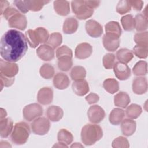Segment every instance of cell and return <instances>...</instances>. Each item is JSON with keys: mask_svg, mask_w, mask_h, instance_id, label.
I'll return each mask as SVG.
<instances>
[{"mask_svg": "<svg viewBox=\"0 0 148 148\" xmlns=\"http://www.w3.org/2000/svg\"><path fill=\"white\" fill-rule=\"evenodd\" d=\"M27 40L25 35L16 29H9L1 39L0 53L2 58L9 62L19 61L28 50Z\"/></svg>", "mask_w": 148, "mask_h": 148, "instance_id": "6da1fadb", "label": "cell"}, {"mask_svg": "<svg viewBox=\"0 0 148 148\" xmlns=\"http://www.w3.org/2000/svg\"><path fill=\"white\" fill-rule=\"evenodd\" d=\"M103 136L102 128L95 124H87L81 130L80 137L83 143L87 146L94 145Z\"/></svg>", "mask_w": 148, "mask_h": 148, "instance_id": "7a4b0ae2", "label": "cell"}, {"mask_svg": "<svg viewBox=\"0 0 148 148\" xmlns=\"http://www.w3.org/2000/svg\"><path fill=\"white\" fill-rule=\"evenodd\" d=\"M30 135V128L28 124L23 121L15 124L11 133L12 141L16 145H23L27 142Z\"/></svg>", "mask_w": 148, "mask_h": 148, "instance_id": "3957f363", "label": "cell"}, {"mask_svg": "<svg viewBox=\"0 0 148 148\" xmlns=\"http://www.w3.org/2000/svg\"><path fill=\"white\" fill-rule=\"evenodd\" d=\"M73 13L79 20H86L91 17L94 13V9L89 8L86 4L85 1L77 0L71 2Z\"/></svg>", "mask_w": 148, "mask_h": 148, "instance_id": "277c9868", "label": "cell"}, {"mask_svg": "<svg viewBox=\"0 0 148 148\" xmlns=\"http://www.w3.org/2000/svg\"><path fill=\"white\" fill-rule=\"evenodd\" d=\"M50 127V121L45 117H39L32 122L31 128L32 132L38 135H44L46 134Z\"/></svg>", "mask_w": 148, "mask_h": 148, "instance_id": "5b68a950", "label": "cell"}, {"mask_svg": "<svg viewBox=\"0 0 148 148\" xmlns=\"http://www.w3.org/2000/svg\"><path fill=\"white\" fill-rule=\"evenodd\" d=\"M43 108L37 103H31L26 105L23 110V115L24 119L31 121L42 116Z\"/></svg>", "mask_w": 148, "mask_h": 148, "instance_id": "8992f818", "label": "cell"}, {"mask_svg": "<svg viewBox=\"0 0 148 148\" xmlns=\"http://www.w3.org/2000/svg\"><path fill=\"white\" fill-rule=\"evenodd\" d=\"M18 72V66L15 62H9L2 59L0 61V74L13 78Z\"/></svg>", "mask_w": 148, "mask_h": 148, "instance_id": "52a82bcc", "label": "cell"}, {"mask_svg": "<svg viewBox=\"0 0 148 148\" xmlns=\"http://www.w3.org/2000/svg\"><path fill=\"white\" fill-rule=\"evenodd\" d=\"M105 112L103 109L98 105L91 106L87 110V117L90 121L93 124H97L103 120Z\"/></svg>", "mask_w": 148, "mask_h": 148, "instance_id": "ba28073f", "label": "cell"}, {"mask_svg": "<svg viewBox=\"0 0 148 148\" xmlns=\"http://www.w3.org/2000/svg\"><path fill=\"white\" fill-rule=\"evenodd\" d=\"M113 68L116 77L120 80H125L131 76V69L127 64L117 61Z\"/></svg>", "mask_w": 148, "mask_h": 148, "instance_id": "9c48e42d", "label": "cell"}, {"mask_svg": "<svg viewBox=\"0 0 148 148\" xmlns=\"http://www.w3.org/2000/svg\"><path fill=\"white\" fill-rule=\"evenodd\" d=\"M103 45L109 51H115L120 46V37L112 34H105L102 38Z\"/></svg>", "mask_w": 148, "mask_h": 148, "instance_id": "30bf717a", "label": "cell"}, {"mask_svg": "<svg viewBox=\"0 0 148 148\" xmlns=\"http://www.w3.org/2000/svg\"><path fill=\"white\" fill-rule=\"evenodd\" d=\"M86 31L92 38H98L103 34L102 26L94 20H88L86 22Z\"/></svg>", "mask_w": 148, "mask_h": 148, "instance_id": "8fae6325", "label": "cell"}, {"mask_svg": "<svg viewBox=\"0 0 148 148\" xmlns=\"http://www.w3.org/2000/svg\"><path fill=\"white\" fill-rule=\"evenodd\" d=\"M9 26L11 28H16L20 30H24L27 25V20L26 17L20 13H17L12 16L8 20Z\"/></svg>", "mask_w": 148, "mask_h": 148, "instance_id": "7c38bea8", "label": "cell"}, {"mask_svg": "<svg viewBox=\"0 0 148 148\" xmlns=\"http://www.w3.org/2000/svg\"><path fill=\"white\" fill-rule=\"evenodd\" d=\"M53 99V91L49 87H45L40 88L37 94L38 102L43 105L51 103Z\"/></svg>", "mask_w": 148, "mask_h": 148, "instance_id": "4fadbf2b", "label": "cell"}, {"mask_svg": "<svg viewBox=\"0 0 148 148\" xmlns=\"http://www.w3.org/2000/svg\"><path fill=\"white\" fill-rule=\"evenodd\" d=\"M36 54L39 58L45 61H49L54 58V49L47 44H43L38 47Z\"/></svg>", "mask_w": 148, "mask_h": 148, "instance_id": "5bb4252c", "label": "cell"}, {"mask_svg": "<svg viewBox=\"0 0 148 148\" xmlns=\"http://www.w3.org/2000/svg\"><path fill=\"white\" fill-rule=\"evenodd\" d=\"M92 53V47L88 43H81L79 44L75 51V57L78 59H86L88 58Z\"/></svg>", "mask_w": 148, "mask_h": 148, "instance_id": "9a60e30c", "label": "cell"}, {"mask_svg": "<svg viewBox=\"0 0 148 148\" xmlns=\"http://www.w3.org/2000/svg\"><path fill=\"white\" fill-rule=\"evenodd\" d=\"M133 92L138 95H142L147 91V81L145 77H138L134 79L132 84Z\"/></svg>", "mask_w": 148, "mask_h": 148, "instance_id": "2e32d148", "label": "cell"}, {"mask_svg": "<svg viewBox=\"0 0 148 148\" xmlns=\"http://www.w3.org/2000/svg\"><path fill=\"white\" fill-rule=\"evenodd\" d=\"M53 82L54 86L58 90H64L69 86L70 80L66 74L62 72H58L54 76Z\"/></svg>", "mask_w": 148, "mask_h": 148, "instance_id": "e0dca14e", "label": "cell"}, {"mask_svg": "<svg viewBox=\"0 0 148 148\" xmlns=\"http://www.w3.org/2000/svg\"><path fill=\"white\" fill-rule=\"evenodd\" d=\"M136 123L135 121L131 119H125L121 122V132L126 136H130L133 135L136 131Z\"/></svg>", "mask_w": 148, "mask_h": 148, "instance_id": "ac0fdd59", "label": "cell"}, {"mask_svg": "<svg viewBox=\"0 0 148 148\" xmlns=\"http://www.w3.org/2000/svg\"><path fill=\"white\" fill-rule=\"evenodd\" d=\"M64 112L62 108L58 106L51 105L48 107L46 110L47 119L53 122L60 121L63 117Z\"/></svg>", "mask_w": 148, "mask_h": 148, "instance_id": "d6986e66", "label": "cell"}, {"mask_svg": "<svg viewBox=\"0 0 148 148\" xmlns=\"http://www.w3.org/2000/svg\"><path fill=\"white\" fill-rule=\"evenodd\" d=\"M73 92L78 96H83L89 91V85L87 82L83 79L74 81L72 85Z\"/></svg>", "mask_w": 148, "mask_h": 148, "instance_id": "ffe728a7", "label": "cell"}, {"mask_svg": "<svg viewBox=\"0 0 148 148\" xmlns=\"http://www.w3.org/2000/svg\"><path fill=\"white\" fill-rule=\"evenodd\" d=\"M13 123L11 119L5 118L0 120V135L2 138H7L13 129Z\"/></svg>", "mask_w": 148, "mask_h": 148, "instance_id": "44dd1931", "label": "cell"}, {"mask_svg": "<svg viewBox=\"0 0 148 148\" xmlns=\"http://www.w3.org/2000/svg\"><path fill=\"white\" fill-rule=\"evenodd\" d=\"M54 9L55 12L60 16H67L70 12L69 2L67 1H54Z\"/></svg>", "mask_w": 148, "mask_h": 148, "instance_id": "7402d4cb", "label": "cell"}, {"mask_svg": "<svg viewBox=\"0 0 148 148\" xmlns=\"http://www.w3.org/2000/svg\"><path fill=\"white\" fill-rule=\"evenodd\" d=\"M79 23L74 17H68L64 21L62 27V31L66 34L75 33L78 28Z\"/></svg>", "mask_w": 148, "mask_h": 148, "instance_id": "603a6c76", "label": "cell"}, {"mask_svg": "<svg viewBox=\"0 0 148 148\" xmlns=\"http://www.w3.org/2000/svg\"><path fill=\"white\" fill-rule=\"evenodd\" d=\"M131 99L129 95L123 91L118 92L114 97V103L115 106L125 108L129 105Z\"/></svg>", "mask_w": 148, "mask_h": 148, "instance_id": "cb8c5ba5", "label": "cell"}, {"mask_svg": "<svg viewBox=\"0 0 148 148\" xmlns=\"http://www.w3.org/2000/svg\"><path fill=\"white\" fill-rule=\"evenodd\" d=\"M124 111L121 108H114L109 114V120L113 125H119L124 119Z\"/></svg>", "mask_w": 148, "mask_h": 148, "instance_id": "d4e9b609", "label": "cell"}, {"mask_svg": "<svg viewBox=\"0 0 148 148\" xmlns=\"http://www.w3.org/2000/svg\"><path fill=\"white\" fill-rule=\"evenodd\" d=\"M134 54L132 51L126 48L119 49L116 53V58L119 62L127 64L133 58Z\"/></svg>", "mask_w": 148, "mask_h": 148, "instance_id": "484cf974", "label": "cell"}, {"mask_svg": "<svg viewBox=\"0 0 148 148\" xmlns=\"http://www.w3.org/2000/svg\"><path fill=\"white\" fill-rule=\"evenodd\" d=\"M135 28L138 32H143L147 29L148 27L147 18L142 13L136 14L134 18Z\"/></svg>", "mask_w": 148, "mask_h": 148, "instance_id": "4316f807", "label": "cell"}, {"mask_svg": "<svg viewBox=\"0 0 148 148\" xmlns=\"http://www.w3.org/2000/svg\"><path fill=\"white\" fill-rule=\"evenodd\" d=\"M106 34L116 35L120 37L121 35V28L117 21H111L105 25Z\"/></svg>", "mask_w": 148, "mask_h": 148, "instance_id": "83f0119b", "label": "cell"}, {"mask_svg": "<svg viewBox=\"0 0 148 148\" xmlns=\"http://www.w3.org/2000/svg\"><path fill=\"white\" fill-rule=\"evenodd\" d=\"M103 87L110 94H114L119 90V82L113 78H108L105 80L103 83Z\"/></svg>", "mask_w": 148, "mask_h": 148, "instance_id": "f1b7e54d", "label": "cell"}, {"mask_svg": "<svg viewBox=\"0 0 148 148\" xmlns=\"http://www.w3.org/2000/svg\"><path fill=\"white\" fill-rule=\"evenodd\" d=\"M70 76L74 81L83 80L86 76V71L83 66H75L71 69Z\"/></svg>", "mask_w": 148, "mask_h": 148, "instance_id": "f546056e", "label": "cell"}, {"mask_svg": "<svg viewBox=\"0 0 148 148\" xmlns=\"http://www.w3.org/2000/svg\"><path fill=\"white\" fill-rule=\"evenodd\" d=\"M142 112V108L140 105L135 103H132L128 106H127L125 110L126 116L131 119H137L141 114Z\"/></svg>", "mask_w": 148, "mask_h": 148, "instance_id": "4dcf8cb0", "label": "cell"}, {"mask_svg": "<svg viewBox=\"0 0 148 148\" xmlns=\"http://www.w3.org/2000/svg\"><path fill=\"white\" fill-rule=\"evenodd\" d=\"M57 140L58 142H62L68 146L73 142V136L71 132L66 129L62 128L57 134Z\"/></svg>", "mask_w": 148, "mask_h": 148, "instance_id": "1f68e13d", "label": "cell"}, {"mask_svg": "<svg viewBox=\"0 0 148 148\" xmlns=\"http://www.w3.org/2000/svg\"><path fill=\"white\" fill-rule=\"evenodd\" d=\"M73 65L72 57L65 56L58 58L57 65L58 68L64 72L68 71Z\"/></svg>", "mask_w": 148, "mask_h": 148, "instance_id": "d6a6232c", "label": "cell"}, {"mask_svg": "<svg viewBox=\"0 0 148 148\" xmlns=\"http://www.w3.org/2000/svg\"><path fill=\"white\" fill-rule=\"evenodd\" d=\"M50 1L43 0H32L25 1L27 6L29 10L33 12H38L45 5L48 3Z\"/></svg>", "mask_w": 148, "mask_h": 148, "instance_id": "836d02e7", "label": "cell"}, {"mask_svg": "<svg viewBox=\"0 0 148 148\" xmlns=\"http://www.w3.org/2000/svg\"><path fill=\"white\" fill-rule=\"evenodd\" d=\"M133 73L137 76H143L147 73V64L145 61H139L132 68Z\"/></svg>", "mask_w": 148, "mask_h": 148, "instance_id": "e575fe53", "label": "cell"}, {"mask_svg": "<svg viewBox=\"0 0 148 148\" xmlns=\"http://www.w3.org/2000/svg\"><path fill=\"white\" fill-rule=\"evenodd\" d=\"M62 42V35L59 32H53L49 36L46 44L51 47L53 49L57 48L60 46Z\"/></svg>", "mask_w": 148, "mask_h": 148, "instance_id": "d590c367", "label": "cell"}, {"mask_svg": "<svg viewBox=\"0 0 148 148\" xmlns=\"http://www.w3.org/2000/svg\"><path fill=\"white\" fill-rule=\"evenodd\" d=\"M121 25L125 31H130L135 28V20L131 14H127L121 17Z\"/></svg>", "mask_w": 148, "mask_h": 148, "instance_id": "8d00e7d4", "label": "cell"}, {"mask_svg": "<svg viewBox=\"0 0 148 148\" xmlns=\"http://www.w3.org/2000/svg\"><path fill=\"white\" fill-rule=\"evenodd\" d=\"M54 68L49 64H44L39 69L40 76L45 79H50L54 75Z\"/></svg>", "mask_w": 148, "mask_h": 148, "instance_id": "74e56055", "label": "cell"}, {"mask_svg": "<svg viewBox=\"0 0 148 148\" xmlns=\"http://www.w3.org/2000/svg\"><path fill=\"white\" fill-rule=\"evenodd\" d=\"M34 32L39 43H45L47 42L49 34L46 29L43 27H38L34 30Z\"/></svg>", "mask_w": 148, "mask_h": 148, "instance_id": "f35d334b", "label": "cell"}, {"mask_svg": "<svg viewBox=\"0 0 148 148\" xmlns=\"http://www.w3.org/2000/svg\"><path fill=\"white\" fill-rule=\"evenodd\" d=\"M134 41L136 45L148 47V33L147 31L139 32L134 35Z\"/></svg>", "mask_w": 148, "mask_h": 148, "instance_id": "ab89813d", "label": "cell"}, {"mask_svg": "<svg viewBox=\"0 0 148 148\" xmlns=\"http://www.w3.org/2000/svg\"><path fill=\"white\" fill-rule=\"evenodd\" d=\"M131 9V6L128 0H121L119 1L116 8V12L120 14H124L130 12Z\"/></svg>", "mask_w": 148, "mask_h": 148, "instance_id": "60d3db41", "label": "cell"}, {"mask_svg": "<svg viewBox=\"0 0 148 148\" xmlns=\"http://www.w3.org/2000/svg\"><path fill=\"white\" fill-rule=\"evenodd\" d=\"M25 36L27 42L32 48H35L39 45V43L36 39L34 30L28 29L25 33Z\"/></svg>", "mask_w": 148, "mask_h": 148, "instance_id": "b9f144b4", "label": "cell"}, {"mask_svg": "<svg viewBox=\"0 0 148 148\" xmlns=\"http://www.w3.org/2000/svg\"><path fill=\"white\" fill-rule=\"evenodd\" d=\"M115 56L112 53H107L102 59L103 65L107 69H111L113 67L115 63Z\"/></svg>", "mask_w": 148, "mask_h": 148, "instance_id": "7bdbcfd3", "label": "cell"}, {"mask_svg": "<svg viewBox=\"0 0 148 148\" xmlns=\"http://www.w3.org/2000/svg\"><path fill=\"white\" fill-rule=\"evenodd\" d=\"M132 53L140 58H146L148 55V47L136 45L133 48Z\"/></svg>", "mask_w": 148, "mask_h": 148, "instance_id": "ee69618b", "label": "cell"}, {"mask_svg": "<svg viewBox=\"0 0 148 148\" xmlns=\"http://www.w3.org/2000/svg\"><path fill=\"white\" fill-rule=\"evenodd\" d=\"M112 146L114 148L129 147L130 144L128 139L126 138L123 136H119L113 140Z\"/></svg>", "mask_w": 148, "mask_h": 148, "instance_id": "f6af8a7d", "label": "cell"}, {"mask_svg": "<svg viewBox=\"0 0 148 148\" xmlns=\"http://www.w3.org/2000/svg\"><path fill=\"white\" fill-rule=\"evenodd\" d=\"M56 56L57 58H59L62 57H65V56L72 57L73 53H72V50L69 47H68L67 46L63 45L57 49Z\"/></svg>", "mask_w": 148, "mask_h": 148, "instance_id": "bcb514c9", "label": "cell"}, {"mask_svg": "<svg viewBox=\"0 0 148 148\" xmlns=\"http://www.w3.org/2000/svg\"><path fill=\"white\" fill-rule=\"evenodd\" d=\"M0 83H1V90H2L3 87H9L11 86L14 82V78H10L3 76V75H0Z\"/></svg>", "mask_w": 148, "mask_h": 148, "instance_id": "7dc6e473", "label": "cell"}, {"mask_svg": "<svg viewBox=\"0 0 148 148\" xmlns=\"http://www.w3.org/2000/svg\"><path fill=\"white\" fill-rule=\"evenodd\" d=\"M13 3L17 8V10L22 13H26L29 11L25 1H14Z\"/></svg>", "mask_w": 148, "mask_h": 148, "instance_id": "c3c4849f", "label": "cell"}, {"mask_svg": "<svg viewBox=\"0 0 148 148\" xmlns=\"http://www.w3.org/2000/svg\"><path fill=\"white\" fill-rule=\"evenodd\" d=\"M18 13H20V12L17 9L14 8L11 6H9L4 11L2 15L3 16V17H5V18L6 20H8L12 16L14 15L15 14Z\"/></svg>", "mask_w": 148, "mask_h": 148, "instance_id": "681fc988", "label": "cell"}, {"mask_svg": "<svg viewBox=\"0 0 148 148\" xmlns=\"http://www.w3.org/2000/svg\"><path fill=\"white\" fill-rule=\"evenodd\" d=\"M85 99L88 104L91 105V104H94L98 102L99 99V95H97V94L92 92L89 94L88 95H87Z\"/></svg>", "mask_w": 148, "mask_h": 148, "instance_id": "f907efd6", "label": "cell"}, {"mask_svg": "<svg viewBox=\"0 0 148 148\" xmlns=\"http://www.w3.org/2000/svg\"><path fill=\"white\" fill-rule=\"evenodd\" d=\"M131 8L136 11H140L143 8V2L140 0H130L129 1Z\"/></svg>", "mask_w": 148, "mask_h": 148, "instance_id": "816d5d0a", "label": "cell"}, {"mask_svg": "<svg viewBox=\"0 0 148 148\" xmlns=\"http://www.w3.org/2000/svg\"><path fill=\"white\" fill-rule=\"evenodd\" d=\"M85 2L86 5L92 9L97 8L100 4L99 1H85Z\"/></svg>", "mask_w": 148, "mask_h": 148, "instance_id": "f5cc1de1", "label": "cell"}, {"mask_svg": "<svg viewBox=\"0 0 148 148\" xmlns=\"http://www.w3.org/2000/svg\"><path fill=\"white\" fill-rule=\"evenodd\" d=\"M0 5H1V14L2 15L4 11L9 7V3L7 1H0Z\"/></svg>", "mask_w": 148, "mask_h": 148, "instance_id": "db71d44e", "label": "cell"}, {"mask_svg": "<svg viewBox=\"0 0 148 148\" xmlns=\"http://www.w3.org/2000/svg\"><path fill=\"white\" fill-rule=\"evenodd\" d=\"M7 116V113L5 109L3 108H1V113H0V119L1 120L6 118V116Z\"/></svg>", "mask_w": 148, "mask_h": 148, "instance_id": "11a10c76", "label": "cell"}, {"mask_svg": "<svg viewBox=\"0 0 148 148\" xmlns=\"http://www.w3.org/2000/svg\"><path fill=\"white\" fill-rule=\"evenodd\" d=\"M68 147V146L62 142H58V143H56L54 145H53V147Z\"/></svg>", "mask_w": 148, "mask_h": 148, "instance_id": "9f6ffc18", "label": "cell"}, {"mask_svg": "<svg viewBox=\"0 0 148 148\" xmlns=\"http://www.w3.org/2000/svg\"><path fill=\"white\" fill-rule=\"evenodd\" d=\"M70 147H84L83 145H82L80 143H78V142L73 143L72 145H71Z\"/></svg>", "mask_w": 148, "mask_h": 148, "instance_id": "6f0895ef", "label": "cell"}]
</instances>
